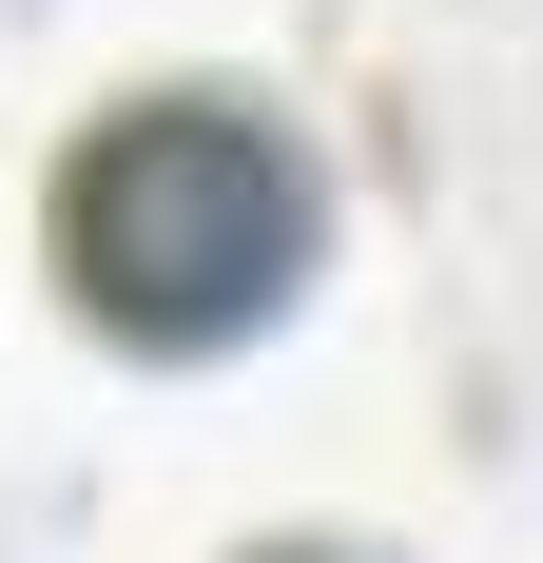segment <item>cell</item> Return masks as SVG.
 <instances>
[{"label":"cell","instance_id":"obj_2","mask_svg":"<svg viewBox=\"0 0 543 563\" xmlns=\"http://www.w3.org/2000/svg\"><path fill=\"white\" fill-rule=\"evenodd\" d=\"M253 563H350V544H253Z\"/></svg>","mask_w":543,"mask_h":563},{"label":"cell","instance_id":"obj_1","mask_svg":"<svg viewBox=\"0 0 543 563\" xmlns=\"http://www.w3.org/2000/svg\"><path fill=\"white\" fill-rule=\"evenodd\" d=\"M58 291L98 311L117 350H233L272 331L330 253V175L311 136L233 78H156V98L78 117V156H58Z\"/></svg>","mask_w":543,"mask_h":563}]
</instances>
